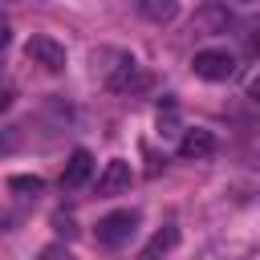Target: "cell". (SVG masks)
Masks as SVG:
<instances>
[{"mask_svg": "<svg viewBox=\"0 0 260 260\" xmlns=\"http://www.w3.org/2000/svg\"><path fill=\"white\" fill-rule=\"evenodd\" d=\"M37 260H73V252H69L65 244H49V248H41Z\"/></svg>", "mask_w": 260, "mask_h": 260, "instance_id": "obj_12", "label": "cell"}, {"mask_svg": "<svg viewBox=\"0 0 260 260\" xmlns=\"http://www.w3.org/2000/svg\"><path fill=\"white\" fill-rule=\"evenodd\" d=\"M8 187H12V191H24V195H37V191H41V179H37V175H12Z\"/></svg>", "mask_w": 260, "mask_h": 260, "instance_id": "obj_11", "label": "cell"}, {"mask_svg": "<svg viewBox=\"0 0 260 260\" xmlns=\"http://www.w3.org/2000/svg\"><path fill=\"white\" fill-rule=\"evenodd\" d=\"M179 154H183V158H211V154H215V134H211V130H199V126L187 130L183 142H179Z\"/></svg>", "mask_w": 260, "mask_h": 260, "instance_id": "obj_6", "label": "cell"}, {"mask_svg": "<svg viewBox=\"0 0 260 260\" xmlns=\"http://www.w3.org/2000/svg\"><path fill=\"white\" fill-rule=\"evenodd\" d=\"M8 41H12V32H8V24H0V53L8 49Z\"/></svg>", "mask_w": 260, "mask_h": 260, "instance_id": "obj_15", "label": "cell"}, {"mask_svg": "<svg viewBox=\"0 0 260 260\" xmlns=\"http://www.w3.org/2000/svg\"><path fill=\"white\" fill-rule=\"evenodd\" d=\"M236 4H256V0H236Z\"/></svg>", "mask_w": 260, "mask_h": 260, "instance_id": "obj_16", "label": "cell"}, {"mask_svg": "<svg viewBox=\"0 0 260 260\" xmlns=\"http://www.w3.org/2000/svg\"><path fill=\"white\" fill-rule=\"evenodd\" d=\"M12 106V85H8V77H0V110H8Z\"/></svg>", "mask_w": 260, "mask_h": 260, "instance_id": "obj_13", "label": "cell"}, {"mask_svg": "<svg viewBox=\"0 0 260 260\" xmlns=\"http://www.w3.org/2000/svg\"><path fill=\"white\" fill-rule=\"evenodd\" d=\"M191 69H195V77H203V81H228V77L236 73V57H232L228 49H203V53H195Z\"/></svg>", "mask_w": 260, "mask_h": 260, "instance_id": "obj_3", "label": "cell"}, {"mask_svg": "<svg viewBox=\"0 0 260 260\" xmlns=\"http://www.w3.org/2000/svg\"><path fill=\"white\" fill-rule=\"evenodd\" d=\"M195 32H203V37L228 32V8H223V4H203V8L195 12Z\"/></svg>", "mask_w": 260, "mask_h": 260, "instance_id": "obj_8", "label": "cell"}, {"mask_svg": "<svg viewBox=\"0 0 260 260\" xmlns=\"http://www.w3.org/2000/svg\"><path fill=\"white\" fill-rule=\"evenodd\" d=\"M24 53H28V61L41 65L45 73H61V69H65V45L53 41V37H32V41L24 45Z\"/></svg>", "mask_w": 260, "mask_h": 260, "instance_id": "obj_4", "label": "cell"}, {"mask_svg": "<svg viewBox=\"0 0 260 260\" xmlns=\"http://www.w3.org/2000/svg\"><path fill=\"white\" fill-rule=\"evenodd\" d=\"M134 228H138V211H110V215L98 219L93 236H98L102 248H118V244H126L134 236Z\"/></svg>", "mask_w": 260, "mask_h": 260, "instance_id": "obj_2", "label": "cell"}, {"mask_svg": "<svg viewBox=\"0 0 260 260\" xmlns=\"http://www.w3.org/2000/svg\"><path fill=\"white\" fill-rule=\"evenodd\" d=\"M175 244H179V228H175V223H162V228H158V232L146 240V248L138 252V260H162V256H167Z\"/></svg>", "mask_w": 260, "mask_h": 260, "instance_id": "obj_7", "label": "cell"}, {"mask_svg": "<svg viewBox=\"0 0 260 260\" xmlns=\"http://www.w3.org/2000/svg\"><path fill=\"white\" fill-rule=\"evenodd\" d=\"M130 183H134L130 162L126 158H110L102 167V175H98V195H122V191H130Z\"/></svg>", "mask_w": 260, "mask_h": 260, "instance_id": "obj_5", "label": "cell"}, {"mask_svg": "<svg viewBox=\"0 0 260 260\" xmlns=\"http://www.w3.org/2000/svg\"><path fill=\"white\" fill-rule=\"evenodd\" d=\"M89 175H93V154L89 150H73L69 162H65V175H61V187H81Z\"/></svg>", "mask_w": 260, "mask_h": 260, "instance_id": "obj_9", "label": "cell"}, {"mask_svg": "<svg viewBox=\"0 0 260 260\" xmlns=\"http://www.w3.org/2000/svg\"><path fill=\"white\" fill-rule=\"evenodd\" d=\"M93 73L114 93H126V89L142 85V65L126 49H93Z\"/></svg>", "mask_w": 260, "mask_h": 260, "instance_id": "obj_1", "label": "cell"}, {"mask_svg": "<svg viewBox=\"0 0 260 260\" xmlns=\"http://www.w3.org/2000/svg\"><path fill=\"white\" fill-rule=\"evenodd\" d=\"M53 223H57V232H61V236H73V232H77V228H73V219H69V215H57V219H53Z\"/></svg>", "mask_w": 260, "mask_h": 260, "instance_id": "obj_14", "label": "cell"}, {"mask_svg": "<svg viewBox=\"0 0 260 260\" xmlns=\"http://www.w3.org/2000/svg\"><path fill=\"white\" fill-rule=\"evenodd\" d=\"M138 12L154 24H167V20L179 16V0H138Z\"/></svg>", "mask_w": 260, "mask_h": 260, "instance_id": "obj_10", "label": "cell"}]
</instances>
